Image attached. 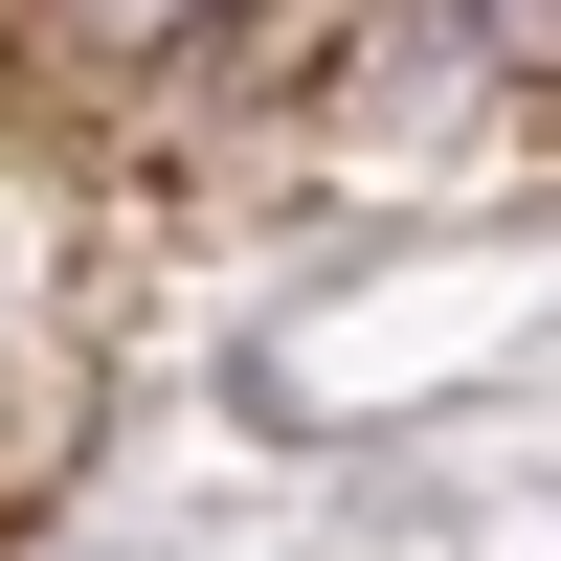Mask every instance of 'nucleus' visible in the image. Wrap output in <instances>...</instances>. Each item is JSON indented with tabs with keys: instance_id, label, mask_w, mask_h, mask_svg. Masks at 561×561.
Returning <instances> with one entry per match:
<instances>
[{
	"instance_id": "nucleus-1",
	"label": "nucleus",
	"mask_w": 561,
	"mask_h": 561,
	"mask_svg": "<svg viewBox=\"0 0 561 561\" xmlns=\"http://www.w3.org/2000/svg\"><path fill=\"white\" fill-rule=\"evenodd\" d=\"M113 23H180V0H113Z\"/></svg>"
}]
</instances>
